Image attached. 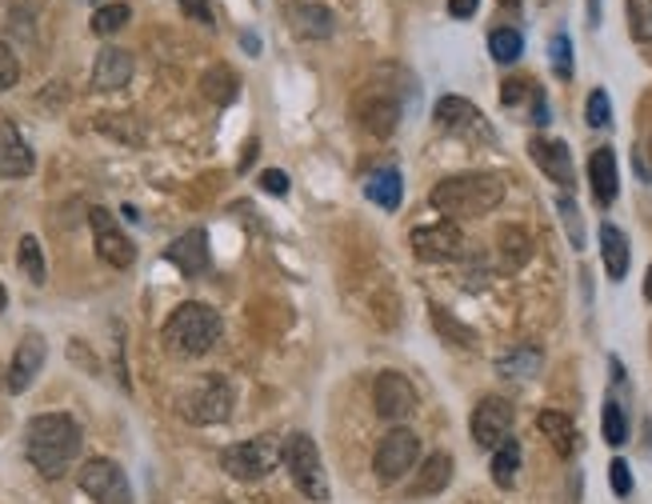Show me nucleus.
I'll return each instance as SVG.
<instances>
[{
    "label": "nucleus",
    "mask_w": 652,
    "mask_h": 504,
    "mask_svg": "<svg viewBox=\"0 0 652 504\" xmlns=\"http://www.w3.org/2000/svg\"><path fill=\"white\" fill-rule=\"evenodd\" d=\"M589 185H592V197L601 209H608L620 193V169H616V152L613 148H596L589 157Z\"/></svg>",
    "instance_id": "6ab92c4d"
},
{
    "label": "nucleus",
    "mask_w": 652,
    "mask_h": 504,
    "mask_svg": "<svg viewBox=\"0 0 652 504\" xmlns=\"http://www.w3.org/2000/svg\"><path fill=\"white\" fill-rule=\"evenodd\" d=\"M649 444H652V420H649Z\"/></svg>",
    "instance_id": "603ef678"
},
{
    "label": "nucleus",
    "mask_w": 652,
    "mask_h": 504,
    "mask_svg": "<svg viewBox=\"0 0 652 504\" xmlns=\"http://www.w3.org/2000/svg\"><path fill=\"white\" fill-rule=\"evenodd\" d=\"M644 160H652V140H649V148H644Z\"/></svg>",
    "instance_id": "3c124183"
},
{
    "label": "nucleus",
    "mask_w": 652,
    "mask_h": 504,
    "mask_svg": "<svg viewBox=\"0 0 652 504\" xmlns=\"http://www.w3.org/2000/svg\"><path fill=\"white\" fill-rule=\"evenodd\" d=\"M489 52H493L496 64H513L520 61V52H525V37H520L517 28L501 25L489 33Z\"/></svg>",
    "instance_id": "c756f323"
},
{
    "label": "nucleus",
    "mask_w": 652,
    "mask_h": 504,
    "mask_svg": "<svg viewBox=\"0 0 652 504\" xmlns=\"http://www.w3.org/2000/svg\"><path fill=\"white\" fill-rule=\"evenodd\" d=\"M556 212H561V221H565L568 229V241H573V248H585V224H580V209H577V200L568 197H556Z\"/></svg>",
    "instance_id": "c9c22d12"
},
{
    "label": "nucleus",
    "mask_w": 652,
    "mask_h": 504,
    "mask_svg": "<svg viewBox=\"0 0 652 504\" xmlns=\"http://www.w3.org/2000/svg\"><path fill=\"white\" fill-rule=\"evenodd\" d=\"M401 193H405V185H401V173H396V169H377V173L365 181V197H369L372 205H381L384 212H393L396 205H401Z\"/></svg>",
    "instance_id": "a878e982"
},
{
    "label": "nucleus",
    "mask_w": 652,
    "mask_h": 504,
    "mask_svg": "<svg viewBox=\"0 0 652 504\" xmlns=\"http://www.w3.org/2000/svg\"><path fill=\"white\" fill-rule=\"evenodd\" d=\"M200 88H205V97L217 100V105H233L236 100V76L229 73V69H212V73H205V81H200Z\"/></svg>",
    "instance_id": "2f4dec72"
},
{
    "label": "nucleus",
    "mask_w": 652,
    "mask_h": 504,
    "mask_svg": "<svg viewBox=\"0 0 652 504\" xmlns=\"http://www.w3.org/2000/svg\"><path fill=\"white\" fill-rule=\"evenodd\" d=\"M601 432H604V441L613 444V448H620V444H628V417H625V408L616 405V401H604Z\"/></svg>",
    "instance_id": "473e14b6"
},
{
    "label": "nucleus",
    "mask_w": 652,
    "mask_h": 504,
    "mask_svg": "<svg viewBox=\"0 0 652 504\" xmlns=\"http://www.w3.org/2000/svg\"><path fill=\"white\" fill-rule=\"evenodd\" d=\"M644 300H652V265L649 272H644Z\"/></svg>",
    "instance_id": "de8ad7c7"
},
{
    "label": "nucleus",
    "mask_w": 652,
    "mask_h": 504,
    "mask_svg": "<svg viewBox=\"0 0 652 504\" xmlns=\"http://www.w3.org/2000/svg\"><path fill=\"white\" fill-rule=\"evenodd\" d=\"M520 472V441L508 437L501 448H493V484L496 489H513Z\"/></svg>",
    "instance_id": "cd10ccee"
},
{
    "label": "nucleus",
    "mask_w": 652,
    "mask_h": 504,
    "mask_svg": "<svg viewBox=\"0 0 652 504\" xmlns=\"http://www.w3.org/2000/svg\"><path fill=\"white\" fill-rule=\"evenodd\" d=\"M532 160L541 164V173L549 176V181H556L561 188H573L577 185V173H573V152H568L565 140H544V136H537L529 145Z\"/></svg>",
    "instance_id": "dca6fc26"
},
{
    "label": "nucleus",
    "mask_w": 652,
    "mask_h": 504,
    "mask_svg": "<svg viewBox=\"0 0 652 504\" xmlns=\"http://www.w3.org/2000/svg\"><path fill=\"white\" fill-rule=\"evenodd\" d=\"M532 88L537 85H529V81H505V85H501V105L513 109V105H520L525 97H532Z\"/></svg>",
    "instance_id": "a19ab883"
},
{
    "label": "nucleus",
    "mask_w": 652,
    "mask_h": 504,
    "mask_svg": "<svg viewBox=\"0 0 652 504\" xmlns=\"http://www.w3.org/2000/svg\"><path fill=\"white\" fill-rule=\"evenodd\" d=\"M496 245H501V269L505 272H517L532 257V241L525 229H501Z\"/></svg>",
    "instance_id": "bb28decb"
},
{
    "label": "nucleus",
    "mask_w": 652,
    "mask_h": 504,
    "mask_svg": "<svg viewBox=\"0 0 652 504\" xmlns=\"http://www.w3.org/2000/svg\"><path fill=\"white\" fill-rule=\"evenodd\" d=\"M45 357H49L45 336H40V332H25V336H21V345H16V353H13L9 377H4L9 393H16V396L28 393V389H33V381L40 377V369H45Z\"/></svg>",
    "instance_id": "4468645a"
},
{
    "label": "nucleus",
    "mask_w": 652,
    "mask_h": 504,
    "mask_svg": "<svg viewBox=\"0 0 652 504\" xmlns=\"http://www.w3.org/2000/svg\"><path fill=\"white\" fill-rule=\"evenodd\" d=\"M432 329L441 332L444 341H448V345H456V348H472V345H477V336H472L465 324H456L448 308H432Z\"/></svg>",
    "instance_id": "7c9ffc66"
},
{
    "label": "nucleus",
    "mask_w": 652,
    "mask_h": 504,
    "mask_svg": "<svg viewBox=\"0 0 652 504\" xmlns=\"http://www.w3.org/2000/svg\"><path fill=\"white\" fill-rule=\"evenodd\" d=\"M260 188H265V193H272V197H284V193H288V173H281V169L260 173Z\"/></svg>",
    "instance_id": "79ce46f5"
},
{
    "label": "nucleus",
    "mask_w": 652,
    "mask_h": 504,
    "mask_svg": "<svg viewBox=\"0 0 652 504\" xmlns=\"http://www.w3.org/2000/svg\"><path fill=\"white\" fill-rule=\"evenodd\" d=\"M372 405H377V417L381 420L401 425V420H408L417 413V389H413V381H408L405 372L389 369L372 384Z\"/></svg>",
    "instance_id": "9d476101"
},
{
    "label": "nucleus",
    "mask_w": 652,
    "mask_h": 504,
    "mask_svg": "<svg viewBox=\"0 0 652 504\" xmlns=\"http://www.w3.org/2000/svg\"><path fill=\"white\" fill-rule=\"evenodd\" d=\"M33 148L25 145V136L16 133L13 124H0V176L13 181V176L33 173Z\"/></svg>",
    "instance_id": "412c9836"
},
{
    "label": "nucleus",
    "mask_w": 652,
    "mask_h": 504,
    "mask_svg": "<svg viewBox=\"0 0 652 504\" xmlns=\"http://www.w3.org/2000/svg\"><path fill=\"white\" fill-rule=\"evenodd\" d=\"M233 405H236V393L229 377L221 372H209V377H200L193 389H185L181 396V417L188 425H224V420L233 417Z\"/></svg>",
    "instance_id": "39448f33"
},
{
    "label": "nucleus",
    "mask_w": 652,
    "mask_h": 504,
    "mask_svg": "<svg viewBox=\"0 0 652 504\" xmlns=\"http://www.w3.org/2000/svg\"><path fill=\"white\" fill-rule=\"evenodd\" d=\"M4 305H9V293H4V284H0V312H4Z\"/></svg>",
    "instance_id": "8fccbe9b"
},
{
    "label": "nucleus",
    "mask_w": 652,
    "mask_h": 504,
    "mask_svg": "<svg viewBox=\"0 0 652 504\" xmlns=\"http://www.w3.org/2000/svg\"><path fill=\"white\" fill-rule=\"evenodd\" d=\"M505 200V181L493 173H460V176H444L441 185L429 193V205L448 221H477V217H489L493 209H501Z\"/></svg>",
    "instance_id": "f03ea898"
},
{
    "label": "nucleus",
    "mask_w": 652,
    "mask_h": 504,
    "mask_svg": "<svg viewBox=\"0 0 652 504\" xmlns=\"http://www.w3.org/2000/svg\"><path fill=\"white\" fill-rule=\"evenodd\" d=\"M549 61H553V73L561 76V81H573V40H568V33H553V40H549Z\"/></svg>",
    "instance_id": "f704fd0d"
},
{
    "label": "nucleus",
    "mask_w": 652,
    "mask_h": 504,
    "mask_svg": "<svg viewBox=\"0 0 652 504\" xmlns=\"http://www.w3.org/2000/svg\"><path fill=\"white\" fill-rule=\"evenodd\" d=\"M88 229H93V245H97V257L112 269H128L136 260L133 241L124 236V229L116 224L109 209H93L88 212Z\"/></svg>",
    "instance_id": "9b49d317"
},
{
    "label": "nucleus",
    "mask_w": 652,
    "mask_h": 504,
    "mask_svg": "<svg viewBox=\"0 0 652 504\" xmlns=\"http://www.w3.org/2000/svg\"><path fill=\"white\" fill-rule=\"evenodd\" d=\"M601 257L608 281H625L628 276V260H632V248H628V236L616 229V224H601Z\"/></svg>",
    "instance_id": "5701e85b"
},
{
    "label": "nucleus",
    "mask_w": 652,
    "mask_h": 504,
    "mask_svg": "<svg viewBox=\"0 0 652 504\" xmlns=\"http://www.w3.org/2000/svg\"><path fill=\"white\" fill-rule=\"evenodd\" d=\"M16 265L33 284L49 281V265H45V248H40L37 236H21V248H16Z\"/></svg>",
    "instance_id": "c85d7f7f"
},
{
    "label": "nucleus",
    "mask_w": 652,
    "mask_h": 504,
    "mask_svg": "<svg viewBox=\"0 0 652 504\" xmlns=\"http://www.w3.org/2000/svg\"><path fill=\"white\" fill-rule=\"evenodd\" d=\"M541 369H544V353L537 345H517L513 353L496 357V372L508 377V381H529Z\"/></svg>",
    "instance_id": "b1692460"
},
{
    "label": "nucleus",
    "mask_w": 652,
    "mask_h": 504,
    "mask_svg": "<svg viewBox=\"0 0 652 504\" xmlns=\"http://www.w3.org/2000/svg\"><path fill=\"white\" fill-rule=\"evenodd\" d=\"M477 9H480V0H448V16H456V21H468Z\"/></svg>",
    "instance_id": "37998d69"
},
{
    "label": "nucleus",
    "mask_w": 652,
    "mask_h": 504,
    "mask_svg": "<svg viewBox=\"0 0 652 504\" xmlns=\"http://www.w3.org/2000/svg\"><path fill=\"white\" fill-rule=\"evenodd\" d=\"M284 468L308 501H329V477H324V460H320V448L308 432H293L284 437Z\"/></svg>",
    "instance_id": "423d86ee"
},
{
    "label": "nucleus",
    "mask_w": 652,
    "mask_h": 504,
    "mask_svg": "<svg viewBox=\"0 0 652 504\" xmlns=\"http://www.w3.org/2000/svg\"><path fill=\"white\" fill-rule=\"evenodd\" d=\"M288 25L296 37L305 40H329L336 33V16L324 4H288Z\"/></svg>",
    "instance_id": "aec40b11"
},
{
    "label": "nucleus",
    "mask_w": 652,
    "mask_h": 504,
    "mask_svg": "<svg viewBox=\"0 0 652 504\" xmlns=\"http://www.w3.org/2000/svg\"><path fill=\"white\" fill-rule=\"evenodd\" d=\"M417 456H420V437L401 425V429H393L381 444H377V453H372V468H377V477L393 484V480H401L405 472H413Z\"/></svg>",
    "instance_id": "6e6552de"
},
{
    "label": "nucleus",
    "mask_w": 652,
    "mask_h": 504,
    "mask_svg": "<svg viewBox=\"0 0 652 504\" xmlns=\"http://www.w3.org/2000/svg\"><path fill=\"white\" fill-rule=\"evenodd\" d=\"M76 484L85 496H93L97 504H133V489H128V477H124V468L109 456H93L81 465L76 472Z\"/></svg>",
    "instance_id": "0eeeda50"
},
{
    "label": "nucleus",
    "mask_w": 652,
    "mask_h": 504,
    "mask_svg": "<svg viewBox=\"0 0 652 504\" xmlns=\"http://www.w3.org/2000/svg\"><path fill=\"white\" fill-rule=\"evenodd\" d=\"M357 116H360V124H365L372 136H393L396 121H401V100L384 97L381 88H369V93L360 97V105H357Z\"/></svg>",
    "instance_id": "f3484780"
},
{
    "label": "nucleus",
    "mask_w": 652,
    "mask_h": 504,
    "mask_svg": "<svg viewBox=\"0 0 652 504\" xmlns=\"http://www.w3.org/2000/svg\"><path fill=\"white\" fill-rule=\"evenodd\" d=\"M585 121H589L592 128H608V124H613V100H608V93H604V88H592V93H589Z\"/></svg>",
    "instance_id": "e433bc0d"
},
{
    "label": "nucleus",
    "mask_w": 652,
    "mask_h": 504,
    "mask_svg": "<svg viewBox=\"0 0 652 504\" xmlns=\"http://www.w3.org/2000/svg\"><path fill=\"white\" fill-rule=\"evenodd\" d=\"M448 480H453V456L448 453H436L425 460V468H420V477L413 480V496H436V492L448 489Z\"/></svg>",
    "instance_id": "393cba45"
},
{
    "label": "nucleus",
    "mask_w": 652,
    "mask_h": 504,
    "mask_svg": "<svg viewBox=\"0 0 652 504\" xmlns=\"http://www.w3.org/2000/svg\"><path fill=\"white\" fill-rule=\"evenodd\" d=\"M128 81H133V52L116 49V45L100 49L97 64H93V88H97V93H116V88H124Z\"/></svg>",
    "instance_id": "a211bd4d"
},
{
    "label": "nucleus",
    "mask_w": 652,
    "mask_h": 504,
    "mask_svg": "<svg viewBox=\"0 0 652 504\" xmlns=\"http://www.w3.org/2000/svg\"><path fill=\"white\" fill-rule=\"evenodd\" d=\"M436 124L444 133L465 136V140H493V128L484 121V112L465 97H441L436 100Z\"/></svg>",
    "instance_id": "f8f14e48"
},
{
    "label": "nucleus",
    "mask_w": 652,
    "mask_h": 504,
    "mask_svg": "<svg viewBox=\"0 0 652 504\" xmlns=\"http://www.w3.org/2000/svg\"><path fill=\"white\" fill-rule=\"evenodd\" d=\"M608 484H613V492L620 501L632 496V468H628V460H613V465H608Z\"/></svg>",
    "instance_id": "58836bf2"
},
{
    "label": "nucleus",
    "mask_w": 652,
    "mask_h": 504,
    "mask_svg": "<svg viewBox=\"0 0 652 504\" xmlns=\"http://www.w3.org/2000/svg\"><path fill=\"white\" fill-rule=\"evenodd\" d=\"M81 425L69 413H40L25 429V456L45 480H61L81 453Z\"/></svg>",
    "instance_id": "f257e3e1"
},
{
    "label": "nucleus",
    "mask_w": 652,
    "mask_h": 504,
    "mask_svg": "<svg viewBox=\"0 0 652 504\" xmlns=\"http://www.w3.org/2000/svg\"><path fill=\"white\" fill-rule=\"evenodd\" d=\"M16 81H21V61H16V52L0 40V93H9Z\"/></svg>",
    "instance_id": "4c0bfd02"
},
{
    "label": "nucleus",
    "mask_w": 652,
    "mask_h": 504,
    "mask_svg": "<svg viewBox=\"0 0 652 504\" xmlns=\"http://www.w3.org/2000/svg\"><path fill=\"white\" fill-rule=\"evenodd\" d=\"M253 160H257V140H248V148L241 152V169H248Z\"/></svg>",
    "instance_id": "a18cd8bd"
},
{
    "label": "nucleus",
    "mask_w": 652,
    "mask_h": 504,
    "mask_svg": "<svg viewBox=\"0 0 652 504\" xmlns=\"http://www.w3.org/2000/svg\"><path fill=\"white\" fill-rule=\"evenodd\" d=\"M589 21H592V28L601 25V0H589Z\"/></svg>",
    "instance_id": "49530a36"
},
{
    "label": "nucleus",
    "mask_w": 652,
    "mask_h": 504,
    "mask_svg": "<svg viewBox=\"0 0 652 504\" xmlns=\"http://www.w3.org/2000/svg\"><path fill=\"white\" fill-rule=\"evenodd\" d=\"M413 253L425 265H444V260L465 257V236L453 221L425 224V229H413Z\"/></svg>",
    "instance_id": "ddd939ff"
},
{
    "label": "nucleus",
    "mask_w": 652,
    "mask_h": 504,
    "mask_svg": "<svg viewBox=\"0 0 652 504\" xmlns=\"http://www.w3.org/2000/svg\"><path fill=\"white\" fill-rule=\"evenodd\" d=\"M164 257H169V265H176L181 269V276H205V269H209V236H205V229H188V233H181L173 241V245L164 248Z\"/></svg>",
    "instance_id": "2eb2a0df"
},
{
    "label": "nucleus",
    "mask_w": 652,
    "mask_h": 504,
    "mask_svg": "<svg viewBox=\"0 0 652 504\" xmlns=\"http://www.w3.org/2000/svg\"><path fill=\"white\" fill-rule=\"evenodd\" d=\"M513 420H517V408L508 405L505 396H484L472 408V441L493 453V448H501L513 437Z\"/></svg>",
    "instance_id": "1a4fd4ad"
},
{
    "label": "nucleus",
    "mask_w": 652,
    "mask_h": 504,
    "mask_svg": "<svg viewBox=\"0 0 652 504\" xmlns=\"http://www.w3.org/2000/svg\"><path fill=\"white\" fill-rule=\"evenodd\" d=\"M537 429H541V437L556 448V456H573L580 444V432L577 425H573V417H565L561 408H544L541 417H537Z\"/></svg>",
    "instance_id": "4be33fe9"
},
{
    "label": "nucleus",
    "mask_w": 652,
    "mask_h": 504,
    "mask_svg": "<svg viewBox=\"0 0 652 504\" xmlns=\"http://www.w3.org/2000/svg\"><path fill=\"white\" fill-rule=\"evenodd\" d=\"M0 384H4V372H0Z\"/></svg>",
    "instance_id": "864d4df0"
},
{
    "label": "nucleus",
    "mask_w": 652,
    "mask_h": 504,
    "mask_svg": "<svg viewBox=\"0 0 652 504\" xmlns=\"http://www.w3.org/2000/svg\"><path fill=\"white\" fill-rule=\"evenodd\" d=\"M160 341L176 357H205L217 341H221V312L200 300H185L173 308V317L164 320Z\"/></svg>",
    "instance_id": "7ed1b4c3"
},
{
    "label": "nucleus",
    "mask_w": 652,
    "mask_h": 504,
    "mask_svg": "<svg viewBox=\"0 0 652 504\" xmlns=\"http://www.w3.org/2000/svg\"><path fill=\"white\" fill-rule=\"evenodd\" d=\"M532 124H549V105H544V97L532 88Z\"/></svg>",
    "instance_id": "c03bdc74"
},
{
    "label": "nucleus",
    "mask_w": 652,
    "mask_h": 504,
    "mask_svg": "<svg viewBox=\"0 0 652 504\" xmlns=\"http://www.w3.org/2000/svg\"><path fill=\"white\" fill-rule=\"evenodd\" d=\"M245 49H248V52H260V40L253 37V33H248V37H245Z\"/></svg>",
    "instance_id": "09e8293b"
},
{
    "label": "nucleus",
    "mask_w": 652,
    "mask_h": 504,
    "mask_svg": "<svg viewBox=\"0 0 652 504\" xmlns=\"http://www.w3.org/2000/svg\"><path fill=\"white\" fill-rule=\"evenodd\" d=\"M276 465H284V441L281 437H253V441H241V444H229L221 453V468L229 472L233 480H265L269 472H276Z\"/></svg>",
    "instance_id": "20e7f679"
},
{
    "label": "nucleus",
    "mask_w": 652,
    "mask_h": 504,
    "mask_svg": "<svg viewBox=\"0 0 652 504\" xmlns=\"http://www.w3.org/2000/svg\"><path fill=\"white\" fill-rule=\"evenodd\" d=\"M128 21H133V9H128V4H104V9L93 13V33H97V37H112V33H121Z\"/></svg>",
    "instance_id": "72a5a7b5"
},
{
    "label": "nucleus",
    "mask_w": 652,
    "mask_h": 504,
    "mask_svg": "<svg viewBox=\"0 0 652 504\" xmlns=\"http://www.w3.org/2000/svg\"><path fill=\"white\" fill-rule=\"evenodd\" d=\"M181 4V13L188 16V21H197V25H205V28H212L217 21H212V4L209 0H176Z\"/></svg>",
    "instance_id": "ea45409f"
}]
</instances>
